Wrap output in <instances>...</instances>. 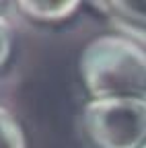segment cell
Instances as JSON below:
<instances>
[{"instance_id": "cell-1", "label": "cell", "mask_w": 146, "mask_h": 148, "mask_svg": "<svg viewBox=\"0 0 146 148\" xmlns=\"http://www.w3.org/2000/svg\"><path fill=\"white\" fill-rule=\"evenodd\" d=\"M84 88L93 99L146 101V49L127 37L101 35L78 60Z\"/></svg>"}, {"instance_id": "cell-2", "label": "cell", "mask_w": 146, "mask_h": 148, "mask_svg": "<svg viewBox=\"0 0 146 148\" xmlns=\"http://www.w3.org/2000/svg\"><path fill=\"white\" fill-rule=\"evenodd\" d=\"M82 127L97 148H142L146 144V101L93 99L84 105Z\"/></svg>"}, {"instance_id": "cell-3", "label": "cell", "mask_w": 146, "mask_h": 148, "mask_svg": "<svg viewBox=\"0 0 146 148\" xmlns=\"http://www.w3.org/2000/svg\"><path fill=\"white\" fill-rule=\"evenodd\" d=\"M93 6L105 10L113 25L125 33L146 41V2H97Z\"/></svg>"}, {"instance_id": "cell-4", "label": "cell", "mask_w": 146, "mask_h": 148, "mask_svg": "<svg viewBox=\"0 0 146 148\" xmlns=\"http://www.w3.org/2000/svg\"><path fill=\"white\" fill-rule=\"evenodd\" d=\"M27 18L31 21H39V23H58L64 18L72 16L80 6L78 2L72 0H58V2H39V0H25V2H16L14 4Z\"/></svg>"}, {"instance_id": "cell-5", "label": "cell", "mask_w": 146, "mask_h": 148, "mask_svg": "<svg viewBox=\"0 0 146 148\" xmlns=\"http://www.w3.org/2000/svg\"><path fill=\"white\" fill-rule=\"evenodd\" d=\"M0 148H27L23 127L6 107H0Z\"/></svg>"}, {"instance_id": "cell-6", "label": "cell", "mask_w": 146, "mask_h": 148, "mask_svg": "<svg viewBox=\"0 0 146 148\" xmlns=\"http://www.w3.org/2000/svg\"><path fill=\"white\" fill-rule=\"evenodd\" d=\"M10 49H12V39H10V25L6 23V18L0 14V68H2L8 58H10Z\"/></svg>"}, {"instance_id": "cell-7", "label": "cell", "mask_w": 146, "mask_h": 148, "mask_svg": "<svg viewBox=\"0 0 146 148\" xmlns=\"http://www.w3.org/2000/svg\"><path fill=\"white\" fill-rule=\"evenodd\" d=\"M142 148H146V144H144V146H142Z\"/></svg>"}]
</instances>
